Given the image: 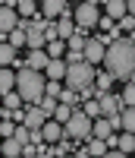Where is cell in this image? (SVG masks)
I'll list each match as a JSON object with an SVG mask.
<instances>
[{
    "label": "cell",
    "instance_id": "obj_1",
    "mask_svg": "<svg viewBox=\"0 0 135 158\" xmlns=\"http://www.w3.org/2000/svg\"><path fill=\"white\" fill-rule=\"evenodd\" d=\"M101 63H107V76L110 79L132 82V73H135V41H132V35L116 38L113 44H107Z\"/></svg>",
    "mask_w": 135,
    "mask_h": 158
},
{
    "label": "cell",
    "instance_id": "obj_2",
    "mask_svg": "<svg viewBox=\"0 0 135 158\" xmlns=\"http://www.w3.org/2000/svg\"><path fill=\"white\" fill-rule=\"evenodd\" d=\"M16 95L22 98V104H38L44 98V76L41 73H35V70H25V67H19V73H16Z\"/></svg>",
    "mask_w": 135,
    "mask_h": 158
},
{
    "label": "cell",
    "instance_id": "obj_3",
    "mask_svg": "<svg viewBox=\"0 0 135 158\" xmlns=\"http://www.w3.org/2000/svg\"><path fill=\"white\" fill-rule=\"evenodd\" d=\"M69 13H72V22H75V29H94L98 25V19H101V3H94V0H85V3H75V6H69Z\"/></svg>",
    "mask_w": 135,
    "mask_h": 158
},
{
    "label": "cell",
    "instance_id": "obj_4",
    "mask_svg": "<svg viewBox=\"0 0 135 158\" xmlns=\"http://www.w3.org/2000/svg\"><path fill=\"white\" fill-rule=\"evenodd\" d=\"M66 89H72V92H79V89H85V85H91L94 82V67H88V63L82 60V63H66Z\"/></svg>",
    "mask_w": 135,
    "mask_h": 158
},
{
    "label": "cell",
    "instance_id": "obj_5",
    "mask_svg": "<svg viewBox=\"0 0 135 158\" xmlns=\"http://www.w3.org/2000/svg\"><path fill=\"white\" fill-rule=\"evenodd\" d=\"M63 139H72V142L75 139H85V142L91 139V120L79 108H72V117L63 123Z\"/></svg>",
    "mask_w": 135,
    "mask_h": 158
},
{
    "label": "cell",
    "instance_id": "obj_6",
    "mask_svg": "<svg viewBox=\"0 0 135 158\" xmlns=\"http://www.w3.org/2000/svg\"><path fill=\"white\" fill-rule=\"evenodd\" d=\"M50 120V117L38 108V104H29V108H25V117H22V123L19 127H25V130H41L44 123Z\"/></svg>",
    "mask_w": 135,
    "mask_h": 158
},
{
    "label": "cell",
    "instance_id": "obj_7",
    "mask_svg": "<svg viewBox=\"0 0 135 158\" xmlns=\"http://www.w3.org/2000/svg\"><path fill=\"white\" fill-rule=\"evenodd\" d=\"M16 25H19L16 3H0V35H10Z\"/></svg>",
    "mask_w": 135,
    "mask_h": 158
},
{
    "label": "cell",
    "instance_id": "obj_8",
    "mask_svg": "<svg viewBox=\"0 0 135 158\" xmlns=\"http://www.w3.org/2000/svg\"><path fill=\"white\" fill-rule=\"evenodd\" d=\"M82 60L88 63V67H94V63L104 60V44L98 41V38H88V41H85V48H82Z\"/></svg>",
    "mask_w": 135,
    "mask_h": 158
},
{
    "label": "cell",
    "instance_id": "obj_9",
    "mask_svg": "<svg viewBox=\"0 0 135 158\" xmlns=\"http://www.w3.org/2000/svg\"><path fill=\"white\" fill-rule=\"evenodd\" d=\"M53 25H57V41H63V44L69 41L72 32H75V22H72V13H69V10H66V13H63V16L53 22Z\"/></svg>",
    "mask_w": 135,
    "mask_h": 158
},
{
    "label": "cell",
    "instance_id": "obj_10",
    "mask_svg": "<svg viewBox=\"0 0 135 158\" xmlns=\"http://www.w3.org/2000/svg\"><path fill=\"white\" fill-rule=\"evenodd\" d=\"M119 108H123V104H119V98L113 95V92H107V95L98 98V111H101V117H104V114L113 117V114H119Z\"/></svg>",
    "mask_w": 135,
    "mask_h": 158
},
{
    "label": "cell",
    "instance_id": "obj_11",
    "mask_svg": "<svg viewBox=\"0 0 135 158\" xmlns=\"http://www.w3.org/2000/svg\"><path fill=\"white\" fill-rule=\"evenodd\" d=\"M66 10H69V3H66V0H44V3H41V13H44V16L41 19H53V16H63V13Z\"/></svg>",
    "mask_w": 135,
    "mask_h": 158
},
{
    "label": "cell",
    "instance_id": "obj_12",
    "mask_svg": "<svg viewBox=\"0 0 135 158\" xmlns=\"http://www.w3.org/2000/svg\"><path fill=\"white\" fill-rule=\"evenodd\" d=\"M41 139L47 142V146L60 142V139H63V127H60V123H53V120H47V123L41 127Z\"/></svg>",
    "mask_w": 135,
    "mask_h": 158
},
{
    "label": "cell",
    "instance_id": "obj_13",
    "mask_svg": "<svg viewBox=\"0 0 135 158\" xmlns=\"http://www.w3.org/2000/svg\"><path fill=\"white\" fill-rule=\"evenodd\" d=\"M101 10H104V16H107V19H113V22H119V19L126 16V3H123V0H107Z\"/></svg>",
    "mask_w": 135,
    "mask_h": 158
},
{
    "label": "cell",
    "instance_id": "obj_14",
    "mask_svg": "<svg viewBox=\"0 0 135 158\" xmlns=\"http://www.w3.org/2000/svg\"><path fill=\"white\" fill-rule=\"evenodd\" d=\"M47 67V54L44 51H29V60H25V70H35V73H41Z\"/></svg>",
    "mask_w": 135,
    "mask_h": 158
},
{
    "label": "cell",
    "instance_id": "obj_15",
    "mask_svg": "<svg viewBox=\"0 0 135 158\" xmlns=\"http://www.w3.org/2000/svg\"><path fill=\"white\" fill-rule=\"evenodd\" d=\"M107 136H113V130H110V123L104 120V117H98V120H91V139H107Z\"/></svg>",
    "mask_w": 135,
    "mask_h": 158
},
{
    "label": "cell",
    "instance_id": "obj_16",
    "mask_svg": "<svg viewBox=\"0 0 135 158\" xmlns=\"http://www.w3.org/2000/svg\"><path fill=\"white\" fill-rule=\"evenodd\" d=\"M47 82H60V79L66 76V63L63 60H47Z\"/></svg>",
    "mask_w": 135,
    "mask_h": 158
},
{
    "label": "cell",
    "instance_id": "obj_17",
    "mask_svg": "<svg viewBox=\"0 0 135 158\" xmlns=\"http://www.w3.org/2000/svg\"><path fill=\"white\" fill-rule=\"evenodd\" d=\"M16 57H19V51H13L6 41L0 44V70H13V63H16Z\"/></svg>",
    "mask_w": 135,
    "mask_h": 158
},
{
    "label": "cell",
    "instance_id": "obj_18",
    "mask_svg": "<svg viewBox=\"0 0 135 158\" xmlns=\"http://www.w3.org/2000/svg\"><path fill=\"white\" fill-rule=\"evenodd\" d=\"M35 13H38V3H32V0H19V3H16V16L19 19H29L32 22V19H38Z\"/></svg>",
    "mask_w": 135,
    "mask_h": 158
},
{
    "label": "cell",
    "instance_id": "obj_19",
    "mask_svg": "<svg viewBox=\"0 0 135 158\" xmlns=\"http://www.w3.org/2000/svg\"><path fill=\"white\" fill-rule=\"evenodd\" d=\"M22 155V146L16 139H3L0 142V158H19Z\"/></svg>",
    "mask_w": 135,
    "mask_h": 158
},
{
    "label": "cell",
    "instance_id": "obj_20",
    "mask_svg": "<svg viewBox=\"0 0 135 158\" xmlns=\"http://www.w3.org/2000/svg\"><path fill=\"white\" fill-rule=\"evenodd\" d=\"M16 89V73L13 70H0V95H10Z\"/></svg>",
    "mask_w": 135,
    "mask_h": 158
},
{
    "label": "cell",
    "instance_id": "obj_21",
    "mask_svg": "<svg viewBox=\"0 0 135 158\" xmlns=\"http://www.w3.org/2000/svg\"><path fill=\"white\" fill-rule=\"evenodd\" d=\"M123 114H119V130L123 133H132V127H135V111L132 108H119Z\"/></svg>",
    "mask_w": 135,
    "mask_h": 158
},
{
    "label": "cell",
    "instance_id": "obj_22",
    "mask_svg": "<svg viewBox=\"0 0 135 158\" xmlns=\"http://www.w3.org/2000/svg\"><path fill=\"white\" fill-rule=\"evenodd\" d=\"M72 152H75V142H69V139L53 142V155H57V158H66V155H72Z\"/></svg>",
    "mask_w": 135,
    "mask_h": 158
},
{
    "label": "cell",
    "instance_id": "obj_23",
    "mask_svg": "<svg viewBox=\"0 0 135 158\" xmlns=\"http://www.w3.org/2000/svg\"><path fill=\"white\" fill-rule=\"evenodd\" d=\"M6 44H10V48H13V51H19V48H22V44H25V32H22V29H19V25H16V29H13V32H10V35H6Z\"/></svg>",
    "mask_w": 135,
    "mask_h": 158
},
{
    "label": "cell",
    "instance_id": "obj_24",
    "mask_svg": "<svg viewBox=\"0 0 135 158\" xmlns=\"http://www.w3.org/2000/svg\"><path fill=\"white\" fill-rule=\"evenodd\" d=\"M132 149H135V139H132V133H123V136H116V152L129 155Z\"/></svg>",
    "mask_w": 135,
    "mask_h": 158
},
{
    "label": "cell",
    "instance_id": "obj_25",
    "mask_svg": "<svg viewBox=\"0 0 135 158\" xmlns=\"http://www.w3.org/2000/svg\"><path fill=\"white\" fill-rule=\"evenodd\" d=\"M91 85L98 89V92H104V95H107V92H110V85H113V79L107 76V73H94V82H91Z\"/></svg>",
    "mask_w": 135,
    "mask_h": 158
},
{
    "label": "cell",
    "instance_id": "obj_26",
    "mask_svg": "<svg viewBox=\"0 0 135 158\" xmlns=\"http://www.w3.org/2000/svg\"><path fill=\"white\" fill-rule=\"evenodd\" d=\"M0 108H6V111H19V108H22V98L16 95V92H10V95H3Z\"/></svg>",
    "mask_w": 135,
    "mask_h": 158
},
{
    "label": "cell",
    "instance_id": "obj_27",
    "mask_svg": "<svg viewBox=\"0 0 135 158\" xmlns=\"http://www.w3.org/2000/svg\"><path fill=\"white\" fill-rule=\"evenodd\" d=\"M57 104H66V108H75V104H79V95H75L72 89H63V92H60V98H57Z\"/></svg>",
    "mask_w": 135,
    "mask_h": 158
},
{
    "label": "cell",
    "instance_id": "obj_28",
    "mask_svg": "<svg viewBox=\"0 0 135 158\" xmlns=\"http://www.w3.org/2000/svg\"><path fill=\"white\" fill-rule=\"evenodd\" d=\"M116 98H119V104H123V108H132V101H135V85H132V82H126L123 95H116Z\"/></svg>",
    "mask_w": 135,
    "mask_h": 158
},
{
    "label": "cell",
    "instance_id": "obj_29",
    "mask_svg": "<svg viewBox=\"0 0 135 158\" xmlns=\"http://www.w3.org/2000/svg\"><path fill=\"white\" fill-rule=\"evenodd\" d=\"M79 111H82V114L88 117V120H98V117H101V111H98V101H85V108H79Z\"/></svg>",
    "mask_w": 135,
    "mask_h": 158
},
{
    "label": "cell",
    "instance_id": "obj_30",
    "mask_svg": "<svg viewBox=\"0 0 135 158\" xmlns=\"http://www.w3.org/2000/svg\"><path fill=\"white\" fill-rule=\"evenodd\" d=\"M116 29H119V35H123V32L132 35V29H135V16H123V19L116 22Z\"/></svg>",
    "mask_w": 135,
    "mask_h": 158
},
{
    "label": "cell",
    "instance_id": "obj_31",
    "mask_svg": "<svg viewBox=\"0 0 135 158\" xmlns=\"http://www.w3.org/2000/svg\"><path fill=\"white\" fill-rule=\"evenodd\" d=\"M60 92H63V85H60V82H44V95H47V98L57 101V98H60Z\"/></svg>",
    "mask_w": 135,
    "mask_h": 158
},
{
    "label": "cell",
    "instance_id": "obj_32",
    "mask_svg": "<svg viewBox=\"0 0 135 158\" xmlns=\"http://www.w3.org/2000/svg\"><path fill=\"white\" fill-rule=\"evenodd\" d=\"M44 41H47V44H50V41H57V25L47 22V19H44Z\"/></svg>",
    "mask_w": 135,
    "mask_h": 158
},
{
    "label": "cell",
    "instance_id": "obj_33",
    "mask_svg": "<svg viewBox=\"0 0 135 158\" xmlns=\"http://www.w3.org/2000/svg\"><path fill=\"white\" fill-rule=\"evenodd\" d=\"M13 130H16L13 120H0V136H3V139H13Z\"/></svg>",
    "mask_w": 135,
    "mask_h": 158
},
{
    "label": "cell",
    "instance_id": "obj_34",
    "mask_svg": "<svg viewBox=\"0 0 135 158\" xmlns=\"http://www.w3.org/2000/svg\"><path fill=\"white\" fill-rule=\"evenodd\" d=\"M38 108H41V111H44V114L50 117V114H53V108H57V101H53V98H47V95H44L41 101H38Z\"/></svg>",
    "mask_w": 135,
    "mask_h": 158
},
{
    "label": "cell",
    "instance_id": "obj_35",
    "mask_svg": "<svg viewBox=\"0 0 135 158\" xmlns=\"http://www.w3.org/2000/svg\"><path fill=\"white\" fill-rule=\"evenodd\" d=\"M13 139H16L19 146H25V142H29V130H25V127H16V130H13Z\"/></svg>",
    "mask_w": 135,
    "mask_h": 158
},
{
    "label": "cell",
    "instance_id": "obj_36",
    "mask_svg": "<svg viewBox=\"0 0 135 158\" xmlns=\"http://www.w3.org/2000/svg\"><path fill=\"white\" fill-rule=\"evenodd\" d=\"M63 63H82V54H75V51H66V60Z\"/></svg>",
    "mask_w": 135,
    "mask_h": 158
},
{
    "label": "cell",
    "instance_id": "obj_37",
    "mask_svg": "<svg viewBox=\"0 0 135 158\" xmlns=\"http://www.w3.org/2000/svg\"><path fill=\"white\" fill-rule=\"evenodd\" d=\"M104 158H129V155H123V152H116V149H110V152H107Z\"/></svg>",
    "mask_w": 135,
    "mask_h": 158
},
{
    "label": "cell",
    "instance_id": "obj_38",
    "mask_svg": "<svg viewBox=\"0 0 135 158\" xmlns=\"http://www.w3.org/2000/svg\"><path fill=\"white\" fill-rule=\"evenodd\" d=\"M0 101H3V95H0Z\"/></svg>",
    "mask_w": 135,
    "mask_h": 158
},
{
    "label": "cell",
    "instance_id": "obj_39",
    "mask_svg": "<svg viewBox=\"0 0 135 158\" xmlns=\"http://www.w3.org/2000/svg\"><path fill=\"white\" fill-rule=\"evenodd\" d=\"M66 158H72V155H66Z\"/></svg>",
    "mask_w": 135,
    "mask_h": 158
}]
</instances>
